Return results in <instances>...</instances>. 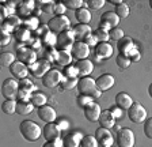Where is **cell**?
I'll return each instance as SVG.
<instances>
[{"label":"cell","instance_id":"obj_17","mask_svg":"<svg viewBox=\"0 0 152 147\" xmlns=\"http://www.w3.org/2000/svg\"><path fill=\"white\" fill-rule=\"evenodd\" d=\"M113 56V46L109 42H99L95 46V57L99 60H106V59Z\"/></svg>","mask_w":152,"mask_h":147},{"label":"cell","instance_id":"obj_31","mask_svg":"<svg viewBox=\"0 0 152 147\" xmlns=\"http://www.w3.org/2000/svg\"><path fill=\"white\" fill-rule=\"evenodd\" d=\"M30 102H31L34 106H37V108H41V106L46 105L48 98H46V96H45L44 93H41V91H35V93L31 94V99H30Z\"/></svg>","mask_w":152,"mask_h":147},{"label":"cell","instance_id":"obj_20","mask_svg":"<svg viewBox=\"0 0 152 147\" xmlns=\"http://www.w3.org/2000/svg\"><path fill=\"white\" fill-rule=\"evenodd\" d=\"M95 82H96V87H98L101 91H106V90H110L111 87L114 86L115 79H114V76L110 75V74H103V75L96 78Z\"/></svg>","mask_w":152,"mask_h":147},{"label":"cell","instance_id":"obj_12","mask_svg":"<svg viewBox=\"0 0 152 147\" xmlns=\"http://www.w3.org/2000/svg\"><path fill=\"white\" fill-rule=\"evenodd\" d=\"M95 137H96V140H98L101 147H113L114 139H113V135H111L110 129H107V128L99 127L95 131Z\"/></svg>","mask_w":152,"mask_h":147},{"label":"cell","instance_id":"obj_21","mask_svg":"<svg viewBox=\"0 0 152 147\" xmlns=\"http://www.w3.org/2000/svg\"><path fill=\"white\" fill-rule=\"evenodd\" d=\"M76 70H77V74L79 76L84 78V76H88L90 74L94 71V64H92L91 60L86 59V60H77L75 64Z\"/></svg>","mask_w":152,"mask_h":147},{"label":"cell","instance_id":"obj_58","mask_svg":"<svg viewBox=\"0 0 152 147\" xmlns=\"http://www.w3.org/2000/svg\"><path fill=\"white\" fill-rule=\"evenodd\" d=\"M148 94H149V97L152 98V83L149 85V87H148Z\"/></svg>","mask_w":152,"mask_h":147},{"label":"cell","instance_id":"obj_13","mask_svg":"<svg viewBox=\"0 0 152 147\" xmlns=\"http://www.w3.org/2000/svg\"><path fill=\"white\" fill-rule=\"evenodd\" d=\"M71 53L76 60H86L90 56V46L84 41H76L72 46Z\"/></svg>","mask_w":152,"mask_h":147},{"label":"cell","instance_id":"obj_6","mask_svg":"<svg viewBox=\"0 0 152 147\" xmlns=\"http://www.w3.org/2000/svg\"><path fill=\"white\" fill-rule=\"evenodd\" d=\"M16 59H18L19 61L25 63L26 65H31V64H34L35 61L38 60L37 52H35L31 46H26V45L16 48Z\"/></svg>","mask_w":152,"mask_h":147},{"label":"cell","instance_id":"obj_57","mask_svg":"<svg viewBox=\"0 0 152 147\" xmlns=\"http://www.w3.org/2000/svg\"><path fill=\"white\" fill-rule=\"evenodd\" d=\"M110 3H113V4H115V6H118V4H121L122 1H121V0H110Z\"/></svg>","mask_w":152,"mask_h":147},{"label":"cell","instance_id":"obj_51","mask_svg":"<svg viewBox=\"0 0 152 147\" xmlns=\"http://www.w3.org/2000/svg\"><path fill=\"white\" fill-rule=\"evenodd\" d=\"M128 57L130 59V61H134V63H136V61H139V60H140V57H141V54H140L139 49H137L136 46H134V48H133L132 51L129 52V54H128Z\"/></svg>","mask_w":152,"mask_h":147},{"label":"cell","instance_id":"obj_2","mask_svg":"<svg viewBox=\"0 0 152 147\" xmlns=\"http://www.w3.org/2000/svg\"><path fill=\"white\" fill-rule=\"evenodd\" d=\"M77 90L82 96H88L92 99L99 98L102 96V91L96 87V82L95 79L90 76H84L79 79V83H77Z\"/></svg>","mask_w":152,"mask_h":147},{"label":"cell","instance_id":"obj_40","mask_svg":"<svg viewBox=\"0 0 152 147\" xmlns=\"http://www.w3.org/2000/svg\"><path fill=\"white\" fill-rule=\"evenodd\" d=\"M115 63H117V65L121 70H126V68H129L132 61H130V59L128 57V56H125V54H118L117 59H115Z\"/></svg>","mask_w":152,"mask_h":147},{"label":"cell","instance_id":"obj_52","mask_svg":"<svg viewBox=\"0 0 152 147\" xmlns=\"http://www.w3.org/2000/svg\"><path fill=\"white\" fill-rule=\"evenodd\" d=\"M83 41L88 45L90 48H91V46H96V45H98V42H99L98 40H96V37L94 35V33H92V34H90L88 37H87V38H84Z\"/></svg>","mask_w":152,"mask_h":147},{"label":"cell","instance_id":"obj_47","mask_svg":"<svg viewBox=\"0 0 152 147\" xmlns=\"http://www.w3.org/2000/svg\"><path fill=\"white\" fill-rule=\"evenodd\" d=\"M86 4L91 10H99L104 6V0H88V1H86Z\"/></svg>","mask_w":152,"mask_h":147},{"label":"cell","instance_id":"obj_15","mask_svg":"<svg viewBox=\"0 0 152 147\" xmlns=\"http://www.w3.org/2000/svg\"><path fill=\"white\" fill-rule=\"evenodd\" d=\"M101 113H102V109H101V106H99V104L94 102V101L90 102L88 105L84 108V117L91 123L98 121Z\"/></svg>","mask_w":152,"mask_h":147},{"label":"cell","instance_id":"obj_34","mask_svg":"<svg viewBox=\"0 0 152 147\" xmlns=\"http://www.w3.org/2000/svg\"><path fill=\"white\" fill-rule=\"evenodd\" d=\"M23 27H26V29H28L30 32H33V30H38V26H39V21H38L37 16H30V18H26V19H23V23H22Z\"/></svg>","mask_w":152,"mask_h":147},{"label":"cell","instance_id":"obj_33","mask_svg":"<svg viewBox=\"0 0 152 147\" xmlns=\"http://www.w3.org/2000/svg\"><path fill=\"white\" fill-rule=\"evenodd\" d=\"M15 63V56L11 52H3L0 54V64L1 67H11Z\"/></svg>","mask_w":152,"mask_h":147},{"label":"cell","instance_id":"obj_48","mask_svg":"<svg viewBox=\"0 0 152 147\" xmlns=\"http://www.w3.org/2000/svg\"><path fill=\"white\" fill-rule=\"evenodd\" d=\"M76 102H77L79 106H82V108L84 109L90 102H92V98L88 97V96H82V94H80V96L77 97V99H76Z\"/></svg>","mask_w":152,"mask_h":147},{"label":"cell","instance_id":"obj_41","mask_svg":"<svg viewBox=\"0 0 152 147\" xmlns=\"http://www.w3.org/2000/svg\"><path fill=\"white\" fill-rule=\"evenodd\" d=\"M6 23H8L11 27H14V29H18V27H20L23 23V19H20V16L18 15H12V16H10V18H7L6 21H4Z\"/></svg>","mask_w":152,"mask_h":147},{"label":"cell","instance_id":"obj_18","mask_svg":"<svg viewBox=\"0 0 152 147\" xmlns=\"http://www.w3.org/2000/svg\"><path fill=\"white\" fill-rule=\"evenodd\" d=\"M35 8H37V6H35V1H33V0L22 1L18 6V16H23V19L30 18V16L34 15Z\"/></svg>","mask_w":152,"mask_h":147},{"label":"cell","instance_id":"obj_56","mask_svg":"<svg viewBox=\"0 0 152 147\" xmlns=\"http://www.w3.org/2000/svg\"><path fill=\"white\" fill-rule=\"evenodd\" d=\"M58 127H60V129H66V128L69 127V124H68V121H65V120H63V121L58 123Z\"/></svg>","mask_w":152,"mask_h":147},{"label":"cell","instance_id":"obj_14","mask_svg":"<svg viewBox=\"0 0 152 147\" xmlns=\"http://www.w3.org/2000/svg\"><path fill=\"white\" fill-rule=\"evenodd\" d=\"M42 135H44V137L48 142H52V140H56V139H60L61 129H60V127H58V124H56V123H49V124H46L44 127Z\"/></svg>","mask_w":152,"mask_h":147},{"label":"cell","instance_id":"obj_23","mask_svg":"<svg viewBox=\"0 0 152 147\" xmlns=\"http://www.w3.org/2000/svg\"><path fill=\"white\" fill-rule=\"evenodd\" d=\"M98 121H99V124H101V127L111 129V128L115 125V117L113 116L110 109H104V110H102Z\"/></svg>","mask_w":152,"mask_h":147},{"label":"cell","instance_id":"obj_42","mask_svg":"<svg viewBox=\"0 0 152 147\" xmlns=\"http://www.w3.org/2000/svg\"><path fill=\"white\" fill-rule=\"evenodd\" d=\"M109 35H110V40H114V41H120L121 38H124L125 37V34H124V30L121 29V27H114V29H111L110 32H109Z\"/></svg>","mask_w":152,"mask_h":147},{"label":"cell","instance_id":"obj_59","mask_svg":"<svg viewBox=\"0 0 152 147\" xmlns=\"http://www.w3.org/2000/svg\"><path fill=\"white\" fill-rule=\"evenodd\" d=\"M149 7H151V10H152V0H149Z\"/></svg>","mask_w":152,"mask_h":147},{"label":"cell","instance_id":"obj_32","mask_svg":"<svg viewBox=\"0 0 152 147\" xmlns=\"http://www.w3.org/2000/svg\"><path fill=\"white\" fill-rule=\"evenodd\" d=\"M33 109H34V105L31 102H19L18 101V105H16V113L18 115H30L33 112Z\"/></svg>","mask_w":152,"mask_h":147},{"label":"cell","instance_id":"obj_45","mask_svg":"<svg viewBox=\"0 0 152 147\" xmlns=\"http://www.w3.org/2000/svg\"><path fill=\"white\" fill-rule=\"evenodd\" d=\"M79 74L75 65H66L64 67V78H77Z\"/></svg>","mask_w":152,"mask_h":147},{"label":"cell","instance_id":"obj_50","mask_svg":"<svg viewBox=\"0 0 152 147\" xmlns=\"http://www.w3.org/2000/svg\"><path fill=\"white\" fill-rule=\"evenodd\" d=\"M65 10H66V7L64 6L63 1H57V3H54V10H53L54 15H64V14H65Z\"/></svg>","mask_w":152,"mask_h":147},{"label":"cell","instance_id":"obj_9","mask_svg":"<svg viewBox=\"0 0 152 147\" xmlns=\"http://www.w3.org/2000/svg\"><path fill=\"white\" fill-rule=\"evenodd\" d=\"M136 136L132 129L129 128H121L117 135V144L118 147H134Z\"/></svg>","mask_w":152,"mask_h":147},{"label":"cell","instance_id":"obj_28","mask_svg":"<svg viewBox=\"0 0 152 147\" xmlns=\"http://www.w3.org/2000/svg\"><path fill=\"white\" fill-rule=\"evenodd\" d=\"M14 37L19 42H30V40H31V32L28 29H26V27H23V26H20V27H18L15 30Z\"/></svg>","mask_w":152,"mask_h":147},{"label":"cell","instance_id":"obj_54","mask_svg":"<svg viewBox=\"0 0 152 147\" xmlns=\"http://www.w3.org/2000/svg\"><path fill=\"white\" fill-rule=\"evenodd\" d=\"M11 38H12V35L11 34H1V40H0V45L1 46H7V45L11 42Z\"/></svg>","mask_w":152,"mask_h":147},{"label":"cell","instance_id":"obj_24","mask_svg":"<svg viewBox=\"0 0 152 147\" xmlns=\"http://www.w3.org/2000/svg\"><path fill=\"white\" fill-rule=\"evenodd\" d=\"M132 105H133V99L128 93L121 91V93H118L117 96H115V106H118L120 109L128 110Z\"/></svg>","mask_w":152,"mask_h":147},{"label":"cell","instance_id":"obj_1","mask_svg":"<svg viewBox=\"0 0 152 147\" xmlns=\"http://www.w3.org/2000/svg\"><path fill=\"white\" fill-rule=\"evenodd\" d=\"M19 131H20V135L27 142H37L42 135L41 127L33 120H25V121L20 123Z\"/></svg>","mask_w":152,"mask_h":147},{"label":"cell","instance_id":"obj_25","mask_svg":"<svg viewBox=\"0 0 152 147\" xmlns=\"http://www.w3.org/2000/svg\"><path fill=\"white\" fill-rule=\"evenodd\" d=\"M83 140V135L80 132H72V134H68L63 140L64 147H79L82 144Z\"/></svg>","mask_w":152,"mask_h":147},{"label":"cell","instance_id":"obj_4","mask_svg":"<svg viewBox=\"0 0 152 147\" xmlns=\"http://www.w3.org/2000/svg\"><path fill=\"white\" fill-rule=\"evenodd\" d=\"M76 42V38L73 35L72 29L66 30L64 33L57 34V41H56V49L57 51H64V52H71L72 51L73 44Z\"/></svg>","mask_w":152,"mask_h":147},{"label":"cell","instance_id":"obj_8","mask_svg":"<svg viewBox=\"0 0 152 147\" xmlns=\"http://www.w3.org/2000/svg\"><path fill=\"white\" fill-rule=\"evenodd\" d=\"M118 23H120V18L114 11H106V12L102 14L101 21H99V26L98 29L106 30V32H110L111 29L117 27Z\"/></svg>","mask_w":152,"mask_h":147},{"label":"cell","instance_id":"obj_53","mask_svg":"<svg viewBox=\"0 0 152 147\" xmlns=\"http://www.w3.org/2000/svg\"><path fill=\"white\" fill-rule=\"evenodd\" d=\"M42 147H64V144L61 139H56V140H52V142H46Z\"/></svg>","mask_w":152,"mask_h":147},{"label":"cell","instance_id":"obj_46","mask_svg":"<svg viewBox=\"0 0 152 147\" xmlns=\"http://www.w3.org/2000/svg\"><path fill=\"white\" fill-rule=\"evenodd\" d=\"M31 94L33 93H28V91H25V90H19L18 97H16V101H19V102H30Z\"/></svg>","mask_w":152,"mask_h":147},{"label":"cell","instance_id":"obj_26","mask_svg":"<svg viewBox=\"0 0 152 147\" xmlns=\"http://www.w3.org/2000/svg\"><path fill=\"white\" fill-rule=\"evenodd\" d=\"M117 48H118V51H120V54L128 56L129 52L134 48V42H133V40L129 38V37H124V38H121L120 41L117 42Z\"/></svg>","mask_w":152,"mask_h":147},{"label":"cell","instance_id":"obj_11","mask_svg":"<svg viewBox=\"0 0 152 147\" xmlns=\"http://www.w3.org/2000/svg\"><path fill=\"white\" fill-rule=\"evenodd\" d=\"M50 64H49V61H46L45 59H42V60H37L34 64H31V65H28V71H30V74H31L34 78H44L45 74L48 72V71H50Z\"/></svg>","mask_w":152,"mask_h":147},{"label":"cell","instance_id":"obj_49","mask_svg":"<svg viewBox=\"0 0 152 147\" xmlns=\"http://www.w3.org/2000/svg\"><path fill=\"white\" fill-rule=\"evenodd\" d=\"M144 134L148 139H152V117L147 118L144 123Z\"/></svg>","mask_w":152,"mask_h":147},{"label":"cell","instance_id":"obj_38","mask_svg":"<svg viewBox=\"0 0 152 147\" xmlns=\"http://www.w3.org/2000/svg\"><path fill=\"white\" fill-rule=\"evenodd\" d=\"M80 147H99V143L96 140L95 136H91V135H86L83 136V140Z\"/></svg>","mask_w":152,"mask_h":147},{"label":"cell","instance_id":"obj_37","mask_svg":"<svg viewBox=\"0 0 152 147\" xmlns=\"http://www.w3.org/2000/svg\"><path fill=\"white\" fill-rule=\"evenodd\" d=\"M19 90H25V91H28V93H33L35 90V85L30 79L25 78V79L19 80Z\"/></svg>","mask_w":152,"mask_h":147},{"label":"cell","instance_id":"obj_30","mask_svg":"<svg viewBox=\"0 0 152 147\" xmlns=\"http://www.w3.org/2000/svg\"><path fill=\"white\" fill-rule=\"evenodd\" d=\"M16 105H18L16 99H6L1 104V112L4 115H14V113H16Z\"/></svg>","mask_w":152,"mask_h":147},{"label":"cell","instance_id":"obj_29","mask_svg":"<svg viewBox=\"0 0 152 147\" xmlns=\"http://www.w3.org/2000/svg\"><path fill=\"white\" fill-rule=\"evenodd\" d=\"M72 53L71 52H64V51H58V54H57V60L56 63L61 67H66V65H71L72 63Z\"/></svg>","mask_w":152,"mask_h":147},{"label":"cell","instance_id":"obj_27","mask_svg":"<svg viewBox=\"0 0 152 147\" xmlns=\"http://www.w3.org/2000/svg\"><path fill=\"white\" fill-rule=\"evenodd\" d=\"M75 16H76V21L79 23H82V25H90V22H91V19H92L91 12H90V10L86 8V7H83V8L76 11Z\"/></svg>","mask_w":152,"mask_h":147},{"label":"cell","instance_id":"obj_10","mask_svg":"<svg viewBox=\"0 0 152 147\" xmlns=\"http://www.w3.org/2000/svg\"><path fill=\"white\" fill-rule=\"evenodd\" d=\"M61 80H63V74L58 70H50L42 78V85L48 89H54L56 86H60Z\"/></svg>","mask_w":152,"mask_h":147},{"label":"cell","instance_id":"obj_16","mask_svg":"<svg viewBox=\"0 0 152 147\" xmlns=\"http://www.w3.org/2000/svg\"><path fill=\"white\" fill-rule=\"evenodd\" d=\"M10 72L12 74V78L20 80V79H25L30 71H28V65H26V64L22 63V61L16 60L15 63L10 67Z\"/></svg>","mask_w":152,"mask_h":147},{"label":"cell","instance_id":"obj_22","mask_svg":"<svg viewBox=\"0 0 152 147\" xmlns=\"http://www.w3.org/2000/svg\"><path fill=\"white\" fill-rule=\"evenodd\" d=\"M73 35H75L76 41H83L84 38H87L90 34H92V29L90 25H82L77 23L75 27H72Z\"/></svg>","mask_w":152,"mask_h":147},{"label":"cell","instance_id":"obj_39","mask_svg":"<svg viewBox=\"0 0 152 147\" xmlns=\"http://www.w3.org/2000/svg\"><path fill=\"white\" fill-rule=\"evenodd\" d=\"M64 6L66 7V8H69V10H80V8H83V6H84V1L83 0H65V1H63Z\"/></svg>","mask_w":152,"mask_h":147},{"label":"cell","instance_id":"obj_7","mask_svg":"<svg viewBox=\"0 0 152 147\" xmlns=\"http://www.w3.org/2000/svg\"><path fill=\"white\" fill-rule=\"evenodd\" d=\"M19 93V82L15 78H8L1 83V94L6 99H16Z\"/></svg>","mask_w":152,"mask_h":147},{"label":"cell","instance_id":"obj_19","mask_svg":"<svg viewBox=\"0 0 152 147\" xmlns=\"http://www.w3.org/2000/svg\"><path fill=\"white\" fill-rule=\"evenodd\" d=\"M38 117L41 118L44 123L49 124V123H54L57 115H56V110H54L52 106L44 105V106H41V108H38Z\"/></svg>","mask_w":152,"mask_h":147},{"label":"cell","instance_id":"obj_36","mask_svg":"<svg viewBox=\"0 0 152 147\" xmlns=\"http://www.w3.org/2000/svg\"><path fill=\"white\" fill-rule=\"evenodd\" d=\"M114 12L118 15V18H128L129 16V12H130V8H129V6H128L126 3H121V4H118V6H115V11Z\"/></svg>","mask_w":152,"mask_h":147},{"label":"cell","instance_id":"obj_3","mask_svg":"<svg viewBox=\"0 0 152 147\" xmlns=\"http://www.w3.org/2000/svg\"><path fill=\"white\" fill-rule=\"evenodd\" d=\"M46 26L53 34H60L66 30H71V21L65 15H56L49 19Z\"/></svg>","mask_w":152,"mask_h":147},{"label":"cell","instance_id":"obj_44","mask_svg":"<svg viewBox=\"0 0 152 147\" xmlns=\"http://www.w3.org/2000/svg\"><path fill=\"white\" fill-rule=\"evenodd\" d=\"M57 54H58V51L57 49H53V48H49L45 51V54H44V59L49 63L52 61H56L57 60Z\"/></svg>","mask_w":152,"mask_h":147},{"label":"cell","instance_id":"obj_55","mask_svg":"<svg viewBox=\"0 0 152 147\" xmlns=\"http://www.w3.org/2000/svg\"><path fill=\"white\" fill-rule=\"evenodd\" d=\"M110 110H111V113H113L114 117H121V116H122V109H120L118 106H115V108L110 109Z\"/></svg>","mask_w":152,"mask_h":147},{"label":"cell","instance_id":"obj_43","mask_svg":"<svg viewBox=\"0 0 152 147\" xmlns=\"http://www.w3.org/2000/svg\"><path fill=\"white\" fill-rule=\"evenodd\" d=\"M94 35L96 37L99 42H107V40H110V35H109V32L106 30H102V29H96L94 32Z\"/></svg>","mask_w":152,"mask_h":147},{"label":"cell","instance_id":"obj_35","mask_svg":"<svg viewBox=\"0 0 152 147\" xmlns=\"http://www.w3.org/2000/svg\"><path fill=\"white\" fill-rule=\"evenodd\" d=\"M77 83H79L77 78H63L60 87L61 90H72L75 86H77Z\"/></svg>","mask_w":152,"mask_h":147},{"label":"cell","instance_id":"obj_5","mask_svg":"<svg viewBox=\"0 0 152 147\" xmlns=\"http://www.w3.org/2000/svg\"><path fill=\"white\" fill-rule=\"evenodd\" d=\"M128 117L132 123L134 124H142L145 123V120L148 118L145 108L139 102H133V105L128 109Z\"/></svg>","mask_w":152,"mask_h":147}]
</instances>
